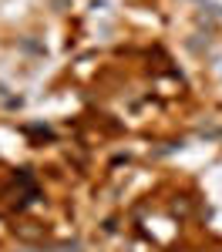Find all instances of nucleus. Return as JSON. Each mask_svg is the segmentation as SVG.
<instances>
[{"mask_svg": "<svg viewBox=\"0 0 222 252\" xmlns=\"http://www.w3.org/2000/svg\"><path fill=\"white\" fill-rule=\"evenodd\" d=\"M58 252H81V246H64V249H58Z\"/></svg>", "mask_w": 222, "mask_h": 252, "instance_id": "obj_1", "label": "nucleus"}]
</instances>
